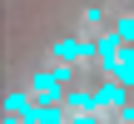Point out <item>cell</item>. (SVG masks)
I'll list each match as a JSON object with an SVG mask.
<instances>
[{"mask_svg": "<svg viewBox=\"0 0 134 124\" xmlns=\"http://www.w3.org/2000/svg\"><path fill=\"white\" fill-rule=\"evenodd\" d=\"M5 124H25V119H20V114H5Z\"/></svg>", "mask_w": 134, "mask_h": 124, "instance_id": "obj_8", "label": "cell"}, {"mask_svg": "<svg viewBox=\"0 0 134 124\" xmlns=\"http://www.w3.org/2000/svg\"><path fill=\"white\" fill-rule=\"evenodd\" d=\"M0 109H5V114H25V109H30V94H25V89H10Z\"/></svg>", "mask_w": 134, "mask_h": 124, "instance_id": "obj_4", "label": "cell"}, {"mask_svg": "<svg viewBox=\"0 0 134 124\" xmlns=\"http://www.w3.org/2000/svg\"><path fill=\"white\" fill-rule=\"evenodd\" d=\"M104 75H109V80H119L124 89H134V45H124V50L104 65Z\"/></svg>", "mask_w": 134, "mask_h": 124, "instance_id": "obj_1", "label": "cell"}, {"mask_svg": "<svg viewBox=\"0 0 134 124\" xmlns=\"http://www.w3.org/2000/svg\"><path fill=\"white\" fill-rule=\"evenodd\" d=\"M55 60H65V65L80 60V65H85V40H60V45H55Z\"/></svg>", "mask_w": 134, "mask_h": 124, "instance_id": "obj_3", "label": "cell"}, {"mask_svg": "<svg viewBox=\"0 0 134 124\" xmlns=\"http://www.w3.org/2000/svg\"><path fill=\"white\" fill-rule=\"evenodd\" d=\"M119 124H134V104H124V109H119Z\"/></svg>", "mask_w": 134, "mask_h": 124, "instance_id": "obj_7", "label": "cell"}, {"mask_svg": "<svg viewBox=\"0 0 134 124\" xmlns=\"http://www.w3.org/2000/svg\"><path fill=\"white\" fill-rule=\"evenodd\" d=\"M124 5H134V0H124Z\"/></svg>", "mask_w": 134, "mask_h": 124, "instance_id": "obj_9", "label": "cell"}, {"mask_svg": "<svg viewBox=\"0 0 134 124\" xmlns=\"http://www.w3.org/2000/svg\"><path fill=\"white\" fill-rule=\"evenodd\" d=\"M114 30H119V40H124V45H134V15H119V25H114Z\"/></svg>", "mask_w": 134, "mask_h": 124, "instance_id": "obj_5", "label": "cell"}, {"mask_svg": "<svg viewBox=\"0 0 134 124\" xmlns=\"http://www.w3.org/2000/svg\"><path fill=\"white\" fill-rule=\"evenodd\" d=\"M75 124H99V109H80V114H70Z\"/></svg>", "mask_w": 134, "mask_h": 124, "instance_id": "obj_6", "label": "cell"}, {"mask_svg": "<svg viewBox=\"0 0 134 124\" xmlns=\"http://www.w3.org/2000/svg\"><path fill=\"white\" fill-rule=\"evenodd\" d=\"M94 104H99V109H124V104H129V99H124V84H119V80H104V84L94 89Z\"/></svg>", "mask_w": 134, "mask_h": 124, "instance_id": "obj_2", "label": "cell"}]
</instances>
